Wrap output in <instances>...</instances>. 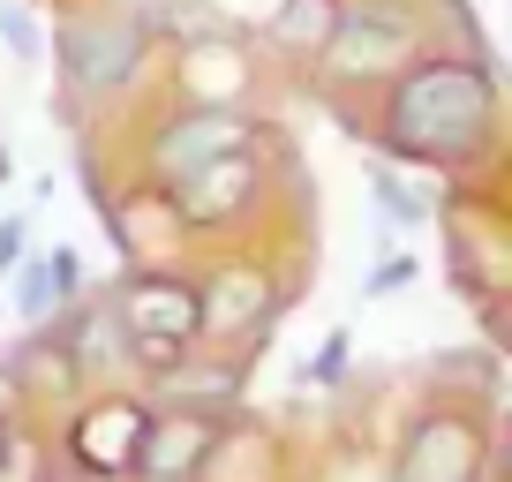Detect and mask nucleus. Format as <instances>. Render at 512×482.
Masks as SVG:
<instances>
[{
	"instance_id": "nucleus-1",
	"label": "nucleus",
	"mask_w": 512,
	"mask_h": 482,
	"mask_svg": "<svg viewBox=\"0 0 512 482\" xmlns=\"http://www.w3.org/2000/svg\"><path fill=\"white\" fill-rule=\"evenodd\" d=\"M497 91L475 61H422L384 98V136L407 159H467L490 144Z\"/></svg>"
},
{
	"instance_id": "nucleus-2",
	"label": "nucleus",
	"mask_w": 512,
	"mask_h": 482,
	"mask_svg": "<svg viewBox=\"0 0 512 482\" xmlns=\"http://www.w3.org/2000/svg\"><path fill=\"white\" fill-rule=\"evenodd\" d=\"M113 317L128 332V362L151 377H174L189 362V339H204V302L174 272H136L121 287V302H113Z\"/></svg>"
},
{
	"instance_id": "nucleus-3",
	"label": "nucleus",
	"mask_w": 512,
	"mask_h": 482,
	"mask_svg": "<svg viewBox=\"0 0 512 482\" xmlns=\"http://www.w3.org/2000/svg\"><path fill=\"white\" fill-rule=\"evenodd\" d=\"M324 76L332 83H384L415 61V8L407 0H339V23L324 38Z\"/></svg>"
},
{
	"instance_id": "nucleus-4",
	"label": "nucleus",
	"mask_w": 512,
	"mask_h": 482,
	"mask_svg": "<svg viewBox=\"0 0 512 482\" xmlns=\"http://www.w3.org/2000/svg\"><path fill=\"white\" fill-rule=\"evenodd\" d=\"M151 53V31L128 8H98V16H76L61 31V83L76 98H113L136 83V68H144Z\"/></svg>"
},
{
	"instance_id": "nucleus-5",
	"label": "nucleus",
	"mask_w": 512,
	"mask_h": 482,
	"mask_svg": "<svg viewBox=\"0 0 512 482\" xmlns=\"http://www.w3.org/2000/svg\"><path fill=\"white\" fill-rule=\"evenodd\" d=\"M256 144V121L241 106H196V113H174L159 129V144H151V166H159V181L174 189V181L204 174V166L234 159V151Z\"/></svg>"
},
{
	"instance_id": "nucleus-6",
	"label": "nucleus",
	"mask_w": 512,
	"mask_h": 482,
	"mask_svg": "<svg viewBox=\"0 0 512 482\" xmlns=\"http://www.w3.org/2000/svg\"><path fill=\"white\" fill-rule=\"evenodd\" d=\"M226 445V415H204V407H166V415L144 422V445H136V482H204L211 452Z\"/></svg>"
},
{
	"instance_id": "nucleus-7",
	"label": "nucleus",
	"mask_w": 512,
	"mask_h": 482,
	"mask_svg": "<svg viewBox=\"0 0 512 482\" xmlns=\"http://www.w3.org/2000/svg\"><path fill=\"white\" fill-rule=\"evenodd\" d=\"M475 475H482V437L460 415H422L400 445V467H392V482H475Z\"/></svg>"
},
{
	"instance_id": "nucleus-8",
	"label": "nucleus",
	"mask_w": 512,
	"mask_h": 482,
	"mask_svg": "<svg viewBox=\"0 0 512 482\" xmlns=\"http://www.w3.org/2000/svg\"><path fill=\"white\" fill-rule=\"evenodd\" d=\"M144 422H151V415H144L136 400H98V407H83V415L68 422V452H76V467H83V475L121 482L128 467H136Z\"/></svg>"
},
{
	"instance_id": "nucleus-9",
	"label": "nucleus",
	"mask_w": 512,
	"mask_h": 482,
	"mask_svg": "<svg viewBox=\"0 0 512 482\" xmlns=\"http://www.w3.org/2000/svg\"><path fill=\"white\" fill-rule=\"evenodd\" d=\"M174 219L181 226H226V219H241V211L264 196V166L249 159V151H234V159H219V166H204V174H189V181H174Z\"/></svg>"
},
{
	"instance_id": "nucleus-10",
	"label": "nucleus",
	"mask_w": 512,
	"mask_h": 482,
	"mask_svg": "<svg viewBox=\"0 0 512 482\" xmlns=\"http://www.w3.org/2000/svg\"><path fill=\"white\" fill-rule=\"evenodd\" d=\"M196 302H204V332L211 339H241V332H256V324H272L279 287L256 272V264H234V272H219L211 287H196Z\"/></svg>"
},
{
	"instance_id": "nucleus-11",
	"label": "nucleus",
	"mask_w": 512,
	"mask_h": 482,
	"mask_svg": "<svg viewBox=\"0 0 512 482\" xmlns=\"http://www.w3.org/2000/svg\"><path fill=\"white\" fill-rule=\"evenodd\" d=\"M76 287H83V264H76V249L31 257V264L16 272V317L38 332V324H53V317L68 309V294H76Z\"/></svg>"
},
{
	"instance_id": "nucleus-12",
	"label": "nucleus",
	"mask_w": 512,
	"mask_h": 482,
	"mask_svg": "<svg viewBox=\"0 0 512 482\" xmlns=\"http://www.w3.org/2000/svg\"><path fill=\"white\" fill-rule=\"evenodd\" d=\"M121 354H128V332H121V317H113V302L76 309V324H68V362H76L83 377H113Z\"/></svg>"
},
{
	"instance_id": "nucleus-13",
	"label": "nucleus",
	"mask_w": 512,
	"mask_h": 482,
	"mask_svg": "<svg viewBox=\"0 0 512 482\" xmlns=\"http://www.w3.org/2000/svg\"><path fill=\"white\" fill-rule=\"evenodd\" d=\"M332 23H339V0H287V8L272 16V38L287 53H309V61H317L324 38H332Z\"/></svg>"
},
{
	"instance_id": "nucleus-14",
	"label": "nucleus",
	"mask_w": 512,
	"mask_h": 482,
	"mask_svg": "<svg viewBox=\"0 0 512 482\" xmlns=\"http://www.w3.org/2000/svg\"><path fill=\"white\" fill-rule=\"evenodd\" d=\"M369 204L384 211V226H422V219H430V196L407 189L400 174H369Z\"/></svg>"
},
{
	"instance_id": "nucleus-15",
	"label": "nucleus",
	"mask_w": 512,
	"mask_h": 482,
	"mask_svg": "<svg viewBox=\"0 0 512 482\" xmlns=\"http://www.w3.org/2000/svg\"><path fill=\"white\" fill-rule=\"evenodd\" d=\"M347 362H354V332L339 324V332H324L317 362H309V385H347Z\"/></svg>"
},
{
	"instance_id": "nucleus-16",
	"label": "nucleus",
	"mask_w": 512,
	"mask_h": 482,
	"mask_svg": "<svg viewBox=\"0 0 512 482\" xmlns=\"http://www.w3.org/2000/svg\"><path fill=\"white\" fill-rule=\"evenodd\" d=\"M0 38H8L23 61H46V38H38V23H31V8H23V0H0Z\"/></svg>"
},
{
	"instance_id": "nucleus-17",
	"label": "nucleus",
	"mask_w": 512,
	"mask_h": 482,
	"mask_svg": "<svg viewBox=\"0 0 512 482\" xmlns=\"http://www.w3.org/2000/svg\"><path fill=\"white\" fill-rule=\"evenodd\" d=\"M23 264H31V219L8 211V219H0V279H16Z\"/></svg>"
},
{
	"instance_id": "nucleus-18",
	"label": "nucleus",
	"mask_w": 512,
	"mask_h": 482,
	"mask_svg": "<svg viewBox=\"0 0 512 482\" xmlns=\"http://www.w3.org/2000/svg\"><path fill=\"white\" fill-rule=\"evenodd\" d=\"M415 279V257H384L377 272H369V294H392V287H407Z\"/></svg>"
},
{
	"instance_id": "nucleus-19",
	"label": "nucleus",
	"mask_w": 512,
	"mask_h": 482,
	"mask_svg": "<svg viewBox=\"0 0 512 482\" xmlns=\"http://www.w3.org/2000/svg\"><path fill=\"white\" fill-rule=\"evenodd\" d=\"M189 8H196V0H144V8H136V23H144V31H151V23H181Z\"/></svg>"
},
{
	"instance_id": "nucleus-20",
	"label": "nucleus",
	"mask_w": 512,
	"mask_h": 482,
	"mask_svg": "<svg viewBox=\"0 0 512 482\" xmlns=\"http://www.w3.org/2000/svg\"><path fill=\"white\" fill-rule=\"evenodd\" d=\"M0 181H16V159H8V144H0Z\"/></svg>"
},
{
	"instance_id": "nucleus-21",
	"label": "nucleus",
	"mask_w": 512,
	"mask_h": 482,
	"mask_svg": "<svg viewBox=\"0 0 512 482\" xmlns=\"http://www.w3.org/2000/svg\"><path fill=\"white\" fill-rule=\"evenodd\" d=\"M0 445H8V430H0Z\"/></svg>"
}]
</instances>
